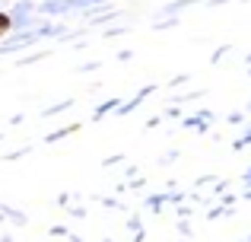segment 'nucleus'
Masks as SVG:
<instances>
[{
    "instance_id": "nucleus-1",
    "label": "nucleus",
    "mask_w": 251,
    "mask_h": 242,
    "mask_svg": "<svg viewBox=\"0 0 251 242\" xmlns=\"http://www.w3.org/2000/svg\"><path fill=\"white\" fill-rule=\"evenodd\" d=\"M10 29H13V19L6 16V13H0V35H6Z\"/></svg>"
}]
</instances>
